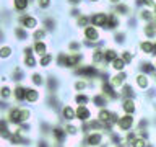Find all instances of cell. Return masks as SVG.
Returning a JSON list of instances; mask_svg holds the SVG:
<instances>
[{
	"label": "cell",
	"mask_w": 156,
	"mask_h": 147,
	"mask_svg": "<svg viewBox=\"0 0 156 147\" xmlns=\"http://www.w3.org/2000/svg\"><path fill=\"white\" fill-rule=\"evenodd\" d=\"M26 118H28V111H24V110H15L10 113V119L13 123H20V121L26 119Z\"/></svg>",
	"instance_id": "cell-1"
},
{
	"label": "cell",
	"mask_w": 156,
	"mask_h": 147,
	"mask_svg": "<svg viewBox=\"0 0 156 147\" xmlns=\"http://www.w3.org/2000/svg\"><path fill=\"white\" fill-rule=\"evenodd\" d=\"M106 21H107V18H106L104 13H99V15H96V17L93 18V23H94L96 26H104Z\"/></svg>",
	"instance_id": "cell-2"
},
{
	"label": "cell",
	"mask_w": 156,
	"mask_h": 147,
	"mask_svg": "<svg viewBox=\"0 0 156 147\" xmlns=\"http://www.w3.org/2000/svg\"><path fill=\"white\" fill-rule=\"evenodd\" d=\"M76 116L80 118V119H83V121H85V119H88V118H90V111H88L86 108L80 106V108L76 110Z\"/></svg>",
	"instance_id": "cell-3"
},
{
	"label": "cell",
	"mask_w": 156,
	"mask_h": 147,
	"mask_svg": "<svg viewBox=\"0 0 156 147\" xmlns=\"http://www.w3.org/2000/svg\"><path fill=\"white\" fill-rule=\"evenodd\" d=\"M86 38H90V39H93V41H96L98 39V31L93 26H90V28H86Z\"/></svg>",
	"instance_id": "cell-4"
},
{
	"label": "cell",
	"mask_w": 156,
	"mask_h": 147,
	"mask_svg": "<svg viewBox=\"0 0 156 147\" xmlns=\"http://www.w3.org/2000/svg\"><path fill=\"white\" fill-rule=\"evenodd\" d=\"M24 98H26L28 101H36V100H37V92L26 90V95H24Z\"/></svg>",
	"instance_id": "cell-5"
},
{
	"label": "cell",
	"mask_w": 156,
	"mask_h": 147,
	"mask_svg": "<svg viewBox=\"0 0 156 147\" xmlns=\"http://www.w3.org/2000/svg\"><path fill=\"white\" fill-rule=\"evenodd\" d=\"M23 24L26 28H34L36 26V20L31 18V17H26V18H23Z\"/></svg>",
	"instance_id": "cell-6"
},
{
	"label": "cell",
	"mask_w": 156,
	"mask_h": 147,
	"mask_svg": "<svg viewBox=\"0 0 156 147\" xmlns=\"http://www.w3.org/2000/svg\"><path fill=\"white\" fill-rule=\"evenodd\" d=\"M130 126H132V118L130 116H125V118L120 119V127L122 129H127V127H130Z\"/></svg>",
	"instance_id": "cell-7"
},
{
	"label": "cell",
	"mask_w": 156,
	"mask_h": 147,
	"mask_svg": "<svg viewBox=\"0 0 156 147\" xmlns=\"http://www.w3.org/2000/svg\"><path fill=\"white\" fill-rule=\"evenodd\" d=\"M112 67L115 69V70H122V69H124V61H122V59H112Z\"/></svg>",
	"instance_id": "cell-8"
},
{
	"label": "cell",
	"mask_w": 156,
	"mask_h": 147,
	"mask_svg": "<svg viewBox=\"0 0 156 147\" xmlns=\"http://www.w3.org/2000/svg\"><path fill=\"white\" fill-rule=\"evenodd\" d=\"M101 142V136L99 134H93L88 137V144H91V145H96V144H99Z\"/></svg>",
	"instance_id": "cell-9"
},
{
	"label": "cell",
	"mask_w": 156,
	"mask_h": 147,
	"mask_svg": "<svg viewBox=\"0 0 156 147\" xmlns=\"http://www.w3.org/2000/svg\"><path fill=\"white\" fill-rule=\"evenodd\" d=\"M13 3H15V7H16L18 10H24L26 5H28V0H13Z\"/></svg>",
	"instance_id": "cell-10"
},
{
	"label": "cell",
	"mask_w": 156,
	"mask_h": 147,
	"mask_svg": "<svg viewBox=\"0 0 156 147\" xmlns=\"http://www.w3.org/2000/svg\"><path fill=\"white\" fill-rule=\"evenodd\" d=\"M24 95H26V90H24V88L18 87L16 90H15V96H16L18 100H23V98H24Z\"/></svg>",
	"instance_id": "cell-11"
},
{
	"label": "cell",
	"mask_w": 156,
	"mask_h": 147,
	"mask_svg": "<svg viewBox=\"0 0 156 147\" xmlns=\"http://www.w3.org/2000/svg\"><path fill=\"white\" fill-rule=\"evenodd\" d=\"M141 49H143L146 54H151V52H153V49H154V46L151 43H143V44H141Z\"/></svg>",
	"instance_id": "cell-12"
},
{
	"label": "cell",
	"mask_w": 156,
	"mask_h": 147,
	"mask_svg": "<svg viewBox=\"0 0 156 147\" xmlns=\"http://www.w3.org/2000/svg\"><path fill=\"white\" fill-rule=\"evenodd\" d=\"M37 54H46V46H44L42 43H36V46H34Z\"/></svg>",
	"instance_id": "cell-13"
},
{
	"label": "cell",
	"mask_w": 156,
	"mask_h": 147,
	"mask_svg": "<svg viewBox=\"0 0 156 147\" xmlns=\"http://www.w3.org/2000/svg\"><path fill=\"white\" fill-rule=\"evenodd\" d=\"M78 62V56H72V57H65V64L67 66H75Z\"/></svg>",
	"instance_id": "cell-14"
},
{
	"label": "cell",
	"mask_w": 156,
	"mask_h": 147,
	"mask_svg": "<svg viewBox=\"0 0 156 147\" xmlns=\"http://www.w3.org/2000/svg\"><path fill=\"white\" fill-rule=\"evenodd\" d=\"M133 101H130V100H125V103H124V110L125 111H133Z\"/></svg>",
	"instance_id": "cell-15"
},
{
	"label": "cell",
	"mask_w": 156,
	"mask_h": 147,
	"mask_svg": "<svg viewBox=\"0 0 156 147\" xmlns=\"http://www.w3.org/2000/svg\"><path fill=\"white\" fill-rule=\"evenodd\" d=\"M63 116H67L68 118V119H72V118L73 116H75V113H73V110H72V108H65V110H63Z\"/></svg>",
	"instance_id": "cell-16"
},
{
	"label": "cell",
	"mask_w": 156,
	"mask_h": 147,
	"mask_svg": "<svg viewBox=\"0 0 156 147\" xmlns=\"http://www.w3.org/2000/svg\"><path fill=\"white\" fill-rule=\"evenodd\" d=\"M125 78V75H119V77H114V80H112V85L114 87H119L120 83H122V80Z\"/></svg>",
	"instance_id": "cell-17"
},
{
	"label": "cell",
	"mask_w": 156,
	"mask_h": 147,
	"mask_svg": "<svg viewBox=\"0 0 156 147\" xmlns=\"http://www.w3.org/2000/svg\"><path fill=\"white\" fill-rule=\"evenodd\" d=\"M51 61H52V56H49V54H47V56H44V57H42V61H41V66H44V67H46V66H47V64L51 62Z\"/></svg>",
	"instance_id": "cell-18"
},
{
	"label": "cell",
	"mask_w": 156,
	"mask_h": 147,
	"mask_svg": "<svg viewBox=\"0 0 156 147\" xmlns=\"http://www.w3.org/2000/svg\"><path fill=\"white\" fill-rule=\"evenodd\" d=\"M10 52H12V49H10V47H3L2 51H0V56H2V57H8Z\"/></svg>",
	"instance_id": "cell-19"
},
{
	"label": "cell",
	"mask_w": 156,
	"mask_h": 147,
	"mask_svg": "<svg viewBox=\"0 0 156 147\" xmlns=\"http://www.w3.org/2000/svg\"><path fill=\"white\" fill-rule=\"evenodd\" d=\"M26 62H28V66H29V67H34V66H36V61H34V59L31 57V54H28Z\"/></svg>",
	"instance_id": "cell-20"
},
{
	"label": "cell",
	"mask_w": 156,
	"mask_h": 147,
	"mask_svg": "<svg viewBox=\"0 0 156 147\" xmlns=\"http://www.w3.org/2000/svg\"><path fill=\"white\" fill-rule=\"evenodd\" d=\"M39 7H42V8H46V7H49L51 5V0H39Z\"/></svg>",
	"instance_id": "cell-21"
},
{
	"label": "cell",
	"mask_w": 156,
	"mask_h": 147,
	"mask_svg": "<svg viewBox=\"0 0 156 147\" xmlns=\"http://www.w3.org/2000/svg\"><path fill=\"white\" fill-rule=\"evenodd\" d=\"M106 59H107V61L115 59V52H114V51H107V52H106Z\"/></svg>",
	"instance_id": "cell-22"
},
{
	"label": "cell",
	"mask_w": 156,
	"mask_h": 147,
	"mask_svg": "<svg viewBox=\"0 0 156 147\" xmlns=\"http://www.w3.org/2000/svg\"><path fill=\"white\" fill-rule=\"evenodd\" d=\"M146 83H148V82H146L145 77H138V85L140 87H146Z\"/></svg>",
	"instance_id": "cell-23"
},
{
	"label": "cell",
	"mask_w": 156,
	"mask_h": 147,
	"mask_svg": "<svg viewBox=\"0 0 156 147\" xmlns=\"http://www.w3.org/2000/svg\"><path fill=\"white\" fill-rule=\"evenodd\" d=\"M99 118H101L102 121H107V119H109V113H107V111H102L101 115H99Z\"/></svg>",
	"instance_id": "cell-24"
},
{
	"label": "cell",
	"mask_w": 156,
	"mask_h": 147,
	"mask_svg": "<svg viewBox=\"0 0 156 147\" xmlns=\"http://www.w3.org/2000/svg\"><path fill=\"white\" fill-rule=\"evenodd\" d=\"M141 18H145V20H151V12H148V10H146V12H143V13H141Z\"/></svg>",
	"instance_id": "cell-25"
},
{
	"label": "cell",
	"mask_w": 156,
	"mask_h": 147,
	"mask_svg": "<svg viewBox=\"0 0 156 147\" xmlns=\"http://www.w3.org/2000/svg\"><path fill=\"white\" fill-rule=\"evenodd\" d=\"M133 147H145V142L143 141H135L133 142Z\"/></svg>",
	"instance_id": "cell-26"
},
{
	"label": "cell",
	"mask_w": 156,
	"mask_h": 147,
	"mask_svg": "<svg viewBox=\"0 0 156 147\" xmlns=\"http://www.w3.org/2000/svg\"><path fill=\"white\" fill-rule=\"evenodd\" d=\"M145 31H146V34H148V36H153V26H146V29H145Z\"/></svg>",
	"instance_id": "cell-27"
},
{
	"label": "cell",
	"mask_w": 156,
	"mask_h": 147,
	"mask_svg": "<svg viewBox=\"0 0 156 147\" xmlns=\"http://www.w3.org/2000/svg\"><path fill=\"white\" fill-rule=\"evenodd\" d=\"M143 69H145L146 72H151V70H153V67H151V64H143Z\"/></svg>",
	"instance_id": "cell-28"
},
{
	"label": "cell",
	"mask_w": 156,
	"mask_h": 147,
	"mask_svg": "<svg viewBox=\"0 0 156 147\" xmlns=\"http://www.w3.org/2000/svg\"><path fill=\"white\" fill-rule=\"evenodd\" d=\"M44 36V31H36V34H34V38L36 39H41Z\"/></svg>",
	"instance_id": "cell-29"
},
{
	"label": "cell",
	"mask_w": 156,
	"mask_h": 147,
	"mask_svg": "<svg viewBox=\"0 0 156 147\" xmlns=\"http://www.w3.org/2000/svg\"><path fill=\"white\" fill-rule=\"evenodd\" d=\"M33 78H34V83H41V82H42V78H41V75H34Z\"/></svg>",
	"instance_id": "cell-30"
},
{
	"label": "cell",
	"mask_w": 156,
	"mask_h": 147,
	"mask_svg": "<svg viewBox=\"0 0 156 147\" xmlns=\"http://www.w3.org/2000/svg\"><path fill=\"white\" fill-rule=\"evenodd\" d=\"M16 34H18V38H24V36H26V34H24V31H21V29H16Z\"/></svg>",
	"instance_id": "cell-31"
},
{
	"label": "cell",
	"mask_w": 156,
	"mask_h": 147,
	"mask_svg": "<svg viewBox=\"0 0 156 147\" xmlns=\"http://www.w3.org/2000/svg\"><path fill=\"white\" fill-rule=\"evenodd\" d=\"M10 95V90L8 88H2V96H8Z\"/></svg>",
	"instance_id": "cell-32"
},
{
	"label": "cell",
	"mask_w": 156,
	"mask_h": 147,
	"mask_svg": "<svg viewBox=\"0 0 156 147\" xmlns=\"http://www.w3.org/2000/svg\"><path fill=\"white\" fill-rule=\"evenodd\" d=\"M76 101H80V103H85V101H88V98H86V96H78V98H76Z\"/></svg>",
	"instance_id": "cell-33"
},
{
	"label": "cell",
	"mask_w": 156,
	"mask_h": 147,
	"mask_svg": "<svg viewBox=\"0 0 156 147\" xmlns=\"http://www.w3.org/2000/svg\"><path fill=\"white\" fill-rule=\"evenodd\" d=\"M124 59H125V61H130V54L125 52V54H124Z\"/></svg>",
	"instance_id": "cell-34"
},
{
	"label": "cell",
	"mask_w": 156,
	"mask_h": 147,
	"mask_svg": "<svg viewBox=\"0 0 156 147\" xmlns=\"http://www.w3.org/2000/svg\"><path fill=\"white\" fill-rule=\"evenodd\" d=\"M68 2H70V3H78L80 0H68Z\"/></svg>",
	"instance_id": "cell-35"
},
{
	"label": "cell",
	"mask_w": 156,
	"mask_h": 147,
	"mask_svg": "<svg viewBox=\"0 0 156 147\" xmlns=\"http://www.w3.org/2000/svg\"><path fill=\"white\" fill-rule=\"evenodd\" d=\"M93 2H96V0H93Z\"/></svg>",
	"instance_id": "cell-36"
}]
</instances>
